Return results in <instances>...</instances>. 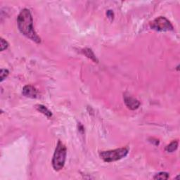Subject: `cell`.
<instances>
[{
    "label": "cell",
    "mask_w": 180,
    "mask_h": 180,
    "mask_svg": "<svg viewBox=\"0 0 180 180\" xmlns=\"http://www.w3.org/2000/svg\"><path fill=\"white\" fill-rule=\"evenodd\" d=\"M106 14H107L108 17H109V18H110V19L113 18V16H114V14H113V12H112V11H110V10L108 11Z\"/></svg>",
    "instance_id": "cell-13"
},
{
    "label": "cell",
    "mask_w": 180,
    "mask_h": 180,
    "mask_svg": "<svg viewBox=\"0 0 180 180\" xmlns=\"http://www.w3.org/2000/svg\"><path fill=\"white\" fill-rule=\"evenodd\" d=\"M82 53L84 54L89 59H90L91 60H92L95 63H98L99 61L98 59H96V57L95 56V54H94V52L92 51V50L90 48H85L84 49H82Z\"/></svg>",
    "instance_id": "cell-8"
},
{
    "label": "cell",
    "mask_w": 180,
    "mask_h": 180,
    "mask_svg": "<svg viewBox=\"0 0 180 180\" xmlns=\"http://www.w3.org/2000/svg\"><path fill=\"white\" fill-rule=\"evenodd\" d=\"M169 178V174L165 172H161L155 175L153 177L154 179H167Z\"/></svg>",
    "instance_id": "cell-10"
},
{
    "label": "cell",
    "mask_w": 180,
    "mask_h": 180,
    "mask_svg": "<svg viewBox=\"0 0 180 180\" xmlns=\"http://www.w3.org/2000/svg\"><path fill=\"white\" fill-rule=\"evenodd\" d=\"M129 153V148L124 147L117 148L115 150L102 151L100 153L101 158L105 162L111 163L115 162L117 160L123 159V158L126 157Z\"/></svg>",
    "instance_id": "cell-3"
},
{
    "label": "cell",
    "mask_w": 180,
    "mask_h": 180,
    "mask_svg": "<svg viewBox=\"0 0 180 180\" xmlns=\"http://www.w3.org/2000/svg\"><path fill=\"white\" fill-rule=\"evenodd\" d=\"M9 46V44H8L6 40H4L3 38H1V51H4V49H7Z\"/></svg>",
    "instance_id": "cell-12"
},
{
    "label": "cell",
    "mask_w": 180,
    "mask_h": 180,
    "mask_svg": "<svg viewBox=\"0 0 180 180\" xmlns=\"http://www.w3.org/2000/svg\"><path fill=\"white\" fill-rule=\"evenodd\" d=\"M66 155H67L66 147L61 141H59L52 158V166L54 170L59 171L64 167Z\"/></svg>",
    "instance_id": "cell-2"
},
{
    "label": "cell",
    "mask_w": 180,
    "mask_h": 180,
    "mask_svg": "<svg viewBox=\"0 0 180 180\" xmlns=\"http://www.w3.org/2000/svg\"><path fill=\"white\" fill-rule=\"evenodd\" d=\"M18 27L22 34L36 43H40L41 39L36 33L33 26L31 13L27 9H24L19 13L17 18Z\"/></svg>",
    "instance_id": "cell-1"
},
{
    "label": "cell",
    "mask_w": 180,
    "mask_h": 180,
    "mask_svg": "<svg viewBox=\"0 0 180 180\" xmlns=\"http://www.w3.org/2000/svg\"><path fill=\"white\" fill-rule=\"evenodd\" d=\"M150 27L156 31L166 32L173 30V26L171 23L165 17L160 16L150 23Z\"/></svg>",
    "instance_id": "cell-4"
},
{
    "label": "cell",
    "mask_w": 180,
    "mask_h": 180,
    "mask_svg": "<svg viewBox=\"0 0 180 180\" xmlns=\"http://www.w3.org/2000/svg\"><path fill=\"white\" fill-rule=\"evenodd\" d=\"M9 72L7 69H2L0 71V77H1V82H3L4 79H6V77L9 75Z\"/></svg>",
    "instance_id": "cell-11"
},
{
    "label": "cell",
    "mask_w": 180,
    "mask_h": 180,
    "mask_svg": "<svg viewBox=\"0 0 180 180\" xmlns=\"http://www.w3.org/2000/svg\"><path fill=\"white\" fill-rule=\"evenodd\" d=\"M23 95L26 97L35 99L37 96V90L32 85H26L23 89Z\"/></svg>",
    "instance_id": "cell-6"
},
{
    "label": "cell",
    "mask_w": 180,
    "mask_h": 180,
    "mask_svg": "<svg viewBox=\"0 0 180 180\" xmlns=\"http://www.w3.org/2000/svg\"><path fill=\"white\" fill-rule=\"evenodd\" d=\"M178 148V142L177 141H173L170 144H168L165 147V151L168 153H173L174 151H176Z\"/></svg>",
    "instance_id": "cell-9"
},
{
    "label": "cell",
    "mask_w": 180,
    "mask_h": 180,
    "mask_svg": "<svg viewBox=\"0 0 180 180\" xmlns=\"http://www.w3.org/2000/svg\"><path fill=\"white\" fill-rule=\"evenodd\" d=\"M124 104L126 106L131 110L137 109L140 106L139 101L137 100L136 99L130 96H124Z\"/></svg>",
    "instance_id": "cell-5"
},
{
    "label": "cell",
    "mask_w": 180,
    "mask_h": 180,
    "mask_svg": "<svg viewBox=\"0 0 180 180\" xmlns=\"http://www.w3.org/2000/svg\"><path fill=\"white\" fill-rule=\"evenodd\" d=\"M35 107L36 109H37L39 112H40L41 113H42L43 115H46L47 118H51L52 116V113L47 109V108L43 106V105L38 104L36 105Z\"/></svg>",
    "instance_id": "cell-7"
}]
</instances>
